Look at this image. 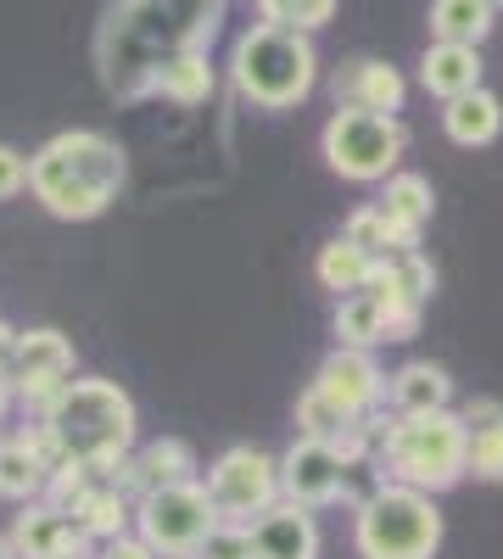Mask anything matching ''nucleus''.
<instances>
[{"mask_svg":"<svg viewBox=\"0 0 503 559\" xmlns=\"http://www.w3.org/2000/svg\"><path fill=\"white\" fill-rule=\"evenodd\" d=\"M336 96H342V107L397 112V107H403V79H397V68H392V62L352 57V62L336 73Z\"/></svg>","mask_w":503,"mask_h":559,"instance_id":"f3484780","label":"nucleus"},{"mask_svg":"<svg viewBox=\"0 0 503 559\" xmlns=\"http://www.w3.org/2000/svg\"><path fill=\"white\" fill-rule=\"evenodd\" d=\"M459 419H465V476L503 481V403L476 397Z\"/></svg>","mask_w":503,"mask_h":559,"instance_id":"dca6fc26","label":"nucleus"},{"mask_svg":"<svg viewBox=\"0 0 503 559\" xmlns=\"http://www.w3.org/2000/svg\"><path fill=\"white\" fill-rule=\"evenodd\" d=\"M381 464L397 487L447 492L465 481V419L453 408L436 414H397L381 442Z\"/></svg>","mask_w":503,"mask_h":559,"instance_id":"20e7f679","label":"nucleus"},{"mask_svg":"<svg viewBox=\"0 0 503 559\" xmlns=\"http://www.w3.org/2000/svg\"><path fill=\"white\" fill-rule=\"evenodd\" d=\"M403 146H408V134L392 112L336 107V118L325 123V163L342 179H392Z\"/></svg>","mask_w":503,"mask_h":559,"instance_id":"0eeeda50","label":"nucleus"},{"mask_svg":"<svg viewBox=\"0 0 503 559\" xmlns=\"http://www.w3.org/2000/svg\"><path fill=\"white\" fill-rule=\"evenodd\" d=\"M224 0H118L96 28V68L112 96H152V79L213 45Z\"/></svg>","mask_w":503,"mask_h":559,"instance_id":"f257e3e1","label":"nucleus"},{"mask_svg":"<svg viewBox=\"0 0 503 559\" xmlns=\"http://www.w3.org/2000/svg\"><path fill=\"white\" fill-rule=\"evenodd\" d=\"M134 526H141V543L152 554L191 559L202 548V537L218 526V515H213L207 487L179 481V487H157V492H146L141 503H134Z\"/></svg>","mask_w":503,"mask_h":559,"instance_id":"6e6552de","label":"nucleus"},{"mask_svg":"<svg viewBox=\"0 0 503 559\" xmlns=\"http://www.w3.org/2000/svg\"><path fill=\"white\" fill-rule=\"evenodd\" d=\"M420 79H426L431 96L459 102V96H470V90H481V51L476 45H442L436 39L426 51V62H420Z\"/></svg>","mask_w":503,"mask_h":559,"instance_id":"6ab92c4d","label":"nucleus"},{"mask_svg":"<svg viewBox=\"0 0 503 559\" xmlns=\"http://www.w3.org/2000/svg\"><path fill=\"white\" fill-rule=\"evenodd\" d=\"M375 269H381V258H370L363 247H352L347 236H336L325 252H319V280H325L331 292H342V297L370 286V280H375Z\"/></svg>","mask_w":503,"mask_h":559,"instance_id":"b1692460","label":"nucleus"},{"mask_svg":"<svg viewBox=\"0 0 503 559\" xmlns=\"http://www.w3.org/2000/svg\"><path fill=\"white\" fill-rule=\"evenodd\" d=\"M39 442L57 464H84V471H112L134 442V403L112 381H68L45 403Z\"/></svg>","mask_w":503,"mask_h":559,"instance_id":"7ed1b4c3","label":"nucleus"},{"mask_svg":"<svg viewBox=\"0 0 503 559\" xmlns=\"http://www.w3.org/2000/svg\"><path fill=\"white\" fill-rule=\"evenodd\" d=\"M12 548H17V559H62V554H84V532L62 515V509L34 503L17 515Z\"/></svg>","mask_w":503,"mask_h":559,"instance_id":"2eb2a0df","label":"nucleus"},{"mask_svg":"<svg viewBox=\"0 0 503 559\" xmlns=\"http://www.w3.org/2000/svg\"><path fill=\"white\" fill-rule=\"evenodd\" d=\"M280 492L302 509L313 503H336L347 492V459L331 448V442H313L302 437L286 459H280Z\"/></svg>","mask_w":503,"mask_h":559,"instance_id":"f8f14e48","label":"nucleus"},{"mask_svg":"<svg viewBox=\"0 0 503 559\" xmlns=\"http://www.w3.org/2000/svg\"><path fill=\"white\" fill-rule=\"evenodd\" d=\"M381 207V218L386 224H397L408 241H420V229L431 224V213H436V197H431V179H420V174H392L386 179V197L375 202Z\"/></svg>","mask_w":503,"mask_h":559,"instance_id":"412c9836","label":"nucleus"},{"mask_svg":"<svg viewBox=\"0 0 503 559\" xmlns=\"http://www.w3.org/2000/svg\"><path fill=\"white\" fill-rule=\"evenodd\" d=\"M431 28H436L442 45H481L487 28H492V7L487 0H436Z\"/></svg>","mask_w":503,"mask_h":559,"instance_id":"a878e982","label":"nucleus"},{"mask_svg":"<svg viewBox=\"0 0 503 559\" xmlns=\"http://www.w3.org/2000/svg\"><path fill=\"white\" fill-rule=\"evenodd\" d=\"M101 559H157V554H152L146 543H134V537H112Z\"/></svg>","mask_w":503,"mask_h":559,"instance_id":"473e14b6","label":"nucleus"},{"mask_svg":"<svg viewBox=\"0 0 503 559\" xmlns=\"http://www.w3.org/2000/svg\"><path fill=\"white\" fill-rule=\"evenodd\" d=\"M313 392L325 397L342 419H352V426H370V408L381 403L386 392V376L375 369V358L363 347H336L325 364H319L313 376Z\"/></svg>","mask_w":503,"mask_h":559,"instance_id":"9d476101","label":"nucleus"},{"mask_svg":"<svg viewBox=\"0 0 503 559\" xmlns=\"http://www.w3.org/2000/svg\"><path fill=\"white\" fill-rule=\"evenodd\" d=\"M386 397L397 414H436L453 403V381L442 364H403L397 376L386 381Z\"/></svg>","mask_w":503,"mask_h":559,"instance_id":"aec40b11","label":"nucleus"},{"mask_svg":"<svg viewBox=\"0 0 503 559\" xmlns=\"http://www.w3.org/2000/svg\"><path fill=\"white\" fill-rule=\"evenodd\" d=\"M213 90V68H207V51H196V57H179L173 68H163L157 79H152V96H168V102H202Z\"/></svg>","mask_w":503,"mask_h":559,"instance_id":"cd10ccee","label":"nucleus"},{"mask_svg":"<svg viewBox=\"0 0 503 559\" xmlns=\"http://www.w3.org/2000/svg\"><path fill=\"white\" fill-rule=\"evenodd\" d=\"M442 543V515L431 492L415 487H381L358 509V554L363 559H431Z\"/></svg>","mask_w":503,"mask_h":559,"instance_id":"423d86ee","label":"nucleus"},{"mask_svg":"<svg viewBox=\"0 0 503 559\" xmlns=\"http://www.w3.org/2000/svg\"><path fill=\"white\" fill-rule=\"evenodd\" d=\"M0 559H17V548H12V537H0Z\"/></svg>","mask_w":503,"mask_h":559,"instance_id":"f704fd0d","label":"nucleus"},{"mask_svg":"<svg viewBox=\"0 0 503 559\" xmlns=\"http://www.w3.org/2000/svg\"><path fill=\"white\" fill-rule=\"evenodd\" d=\"M7 403H12V376H7V364H0V414H7Z\"/></svg>","mask_w":503,"mask_h":559,"instance_id":"72a5a7b5","label":"nucleus"},{"mask_svg":"<svg viewBox=\"0 0 503 559\" xmlns=\"http://www.w3.org/2000/svg\"><path fill=\"white\" fill-rule=\"evenodd\" d=\"M23 185H28V157L12 152V146H0V202H12Z\"/></svg>","mask_w":503,"mask_h":559,"instance_id":"2f4dec72","label":"nucleus"},{"mask_svg":"<svg viewBox=\"0 0 503 559\" xmlns=\"http://www.w3.org/2000/svg\"><path fill=\"white\" fill-rule=\"evenodd\" d=\"M51 471H57V459H51L45 442H28V437L0 442V498H17V503L39 498L45 481H51Z\"/></svg>","mask_w":503,"mask_h":559,"instance_id":"a211bd4d","label":"nucleus"},{"mask_svg":"<svg viewBox=\"0 0 503 559\" xmlns=\"http://www.w3.org/2000/svg\"><path fill=\"white\" fill-rule=\"evenodd\" d=\"M258 7H263V23H274V28H297V34L325 28V23L336 17V0H258Z\"/></svg>","mask_w":503,"mask_h":559,"instance_id":"c85d7f7f","label":"nucleus"},{"mask_svg":"<svg viewBox=\"0 0 503 559\" xmlns=\"http://www.w3.org/2000/svg\"><path fill=\"white\" fill-rule=\"evenodd\" d=\"M73 526L84 532V537H123V526H129V498L118 492V487H84V498L73 503Z\"/></svg>","mask_w":503,"mask_h":559,"instance_id":"393cba45","label":"nucleus"},{"mask_svg":"<svg viewBox=\"0 0 503 559\" xmlns=\"http://www.w3.org/2000/svg\"><path fill=\"white\" fill-rule=\"evenodd\" d=\"M252 548H258V559H313L319 526L302 503H274L252 521Z\"/></svg>","mask_w":503,"mask_h":559,"instance_id":"4468645a","label":"nucleus"},{"mask_svg":"<svg viewBox=\"0 0 503 559\" xmlns=\"http://www.w3.org/2000/svg\"><path fill=\"white\" fill-rule=\"evenodd\" d=\"M342 236L352 241V247H363L370 258H397V252H420V241H408L397 224H386L381 218V207H358L352 218H347V229Z\"/></svg>","mask_w":503,"mask_h":559,"instance_id":"bb28decb","label":"nucleus"},{"mask_svg":"<svg viewBox=\"0 0 503 559\" xmlns=\"http://www.w3.org/2000/svg\"><path fill=\"white\" fill-rule=\"evenodd\" d=\"M62 559H84V554H62Z\"/></svg>","mask_w":503,"mask_h":559,"instance_id":"e433bc0d","label":"nucleus"},{"mask_svg":"<svg viewBox=\"0 0 503 559\" xmlns=\"http://www.w3.org/2000/svg\"><path fill=\"white\" fill-rule=\"evenodd\" d=\"M207 498H213L218 521L241 526V521L263 515V509H274V498H280V464L258 448H230L207 471Z\"/></svg>","mask_w":503,"mask_h":559,"instance_id":"1a4fd4ad","label":"nucleus"},{"mask_svg":"<svg viewBox=\"0 0 503 559\" xmlns=\"http://www.w3.org/2000/svg\"><path fill=\"white\" fill-rule=\"evenodd\" d=\"M487 7H492V12H503V0H487Z\"/></svg>","mask_w":503,"mask_h":559,"instance_id":"c9c22d12","label":"nucleus"},{"mask_svg":"<svg viewBox=\"0 0 503 559\" xmlns=\"http://www.w3.org/2000/svg\"><path fill=\"white\" fill-rule=\"evenodd\" d=\"M442 129H447L453 146H492L498 129H503V107H498V96H487V90H470V96L447 102Z\"/></svg>","mask_w":503,"mask_h":559,"instance_id":"4be33fe9","label":"nucleus"},{"mask_svg":"<svg viewBox=\"0 0 503 559\" xmlns=\"http://www.w3.org/2000/svg\"><path fill=\"white\" fill-rule=\"evenodd\" d=\"M7 376H12V392H23L28 403L45 408L68 386V376H73V342L62 331H28V336H17Z\"/></svg>","mask_w":503,"mask_h":559,"instance_id":"9b49d317","label":"nucleus"},{"mask_svg":"<svg viewBox=\"0 0 503 559\" xmlns=\"http://www.w3.org/2000/svg\"><path fill=\"white\" fill-rule=\"evenodd\" d=\"M191 559H258V548H252V526L218 521V526L202 537V548H196Z\"/></svg>","mask_w":503,"mask_h":559,"instance_id":"7c9ffc66","label":"nucleus"},{"mask_svg":"<svg viewBox=\"0 0 503 559\" xmlns=\"http://www.w3.org/2000/svg\"><path fill=\"white\" fill-rule=\"evenodd\" d=\"M123 174H129V163L112 134L68 129V134H51L28 157V191L51 218L84 224L112 207V197L123 191Z\"/></svg>","mask_w":503,"mask_h":559,"instance_id":"f03ea898","label":"nucleus"},{"mask_svg":"<svg viewBox=\"0 0 503 559\" xmlns=\"http://www.w3.org/2000/svg\"><path fill=\"white\" fill-rule=\"evenodd\" d=\"M313 45L297 28L258 23L236 45V90L258 107H297L313 90Z\"/></svg>","mask_w":503,"mask_h":559,"instance_id":"39448f33","label":"nucleus"},{"mask_svg":"<svg viewBox=\"0 0 503 559\" xmlns=\"http://www.w3.org/2000/svg\"><path fill=\"white\" fill-rule=\"evenodd\" d=\"M336 336H342V347H363V353H370L375 342H386V302H381L375 286L342 297V308H336Z\"/></svg>","mask_w":503,"mask_h":559,"instance_id":"5701e85b","label":"nucleus"},{"mask_svg":"<svg viewBox=\"0 0 503 559\" xmlns=\"http://www.w3.org/2000/svg\"><path fill=\"white\" fill-rule=\"evenodd\" d=\"M297 426H302V437H313V442H336L347 426H352V419H342L325 397H319L313 386L302 392V403H297Z\"/></svg>","mask_w":503,"mask_h":559,"instance_id":"c756f323","label":"nucleus"},{"mask_svg":"<svg viewBox=\"0 0 503 559\" xmlns=\"http://www.w3.org/2000/svg\"><path fill=\"white\" fill-rule=\"evenodd\" d=\"M196 476V453L179 442V437H163V442H152L134 464H112V487L123 492V487H134V492H157V487H179V481H191Z\"/></svg>","mask_w":503,"mask_h":559,"instance_id":"ddd939ff","label":"nucleus"}]
</instances>
